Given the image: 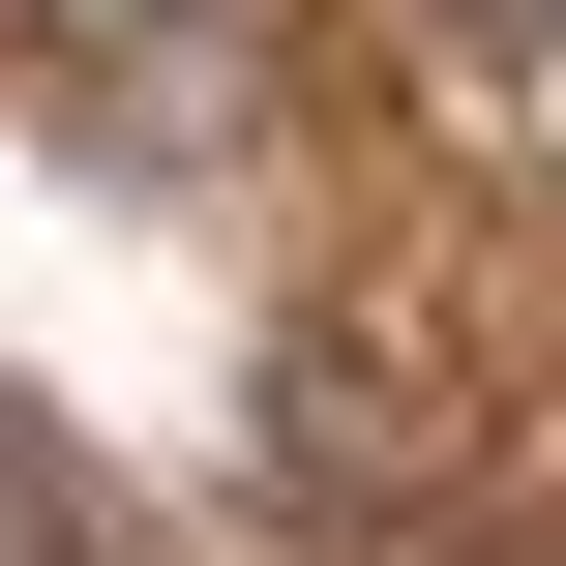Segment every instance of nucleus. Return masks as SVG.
Here are the masks:
<instances>
[{
    "label": "nucleus",
    "instance_id": "obj_1",
    "mask_svg": "<svg viewBox=\"0 0 566 566\" xmlns=\"http://www.w3.org/2000/svg\"><path fill=\"white\" fill-rule=\"evenodd\" d=\"M269 507L298 537H418L448 507V388H418V328H269Z\"/></svg>",
    "mask_w": 566,
    "mask_h": 566
},
{
    "label": "nucleus",
    "instance_id": "obj_2",
    "mask_svg": "<svg viewBox=\"0 0 566 566\" xmlns=\"http://www.w3.org/2000/svg\"><path fill=\"white\" fill-rule=\"evenodd\" d=\"M0 566H149L119 507H90V448H60V418H0Z\"/></svg>",
    "mask_w": 566,
    "mask_h": 566
},
{
    "label": "nucleus",
    "instance_id": "obj_3",
    "mask_svg": "<svg viewBox=\"0 0 566 566\" xmlns=\"http://www.w3.org/2000/svg\"><path fill=\"white\" fill-rule=\"evenodd\" d=\"M448 30H478V60H566V0H448Z\"/></svg>",
    "mask_w": 566,
    "mask_h": 566
}]
</instances>
